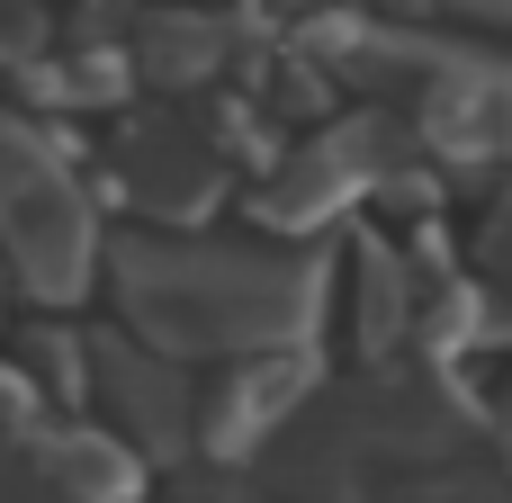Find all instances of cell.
Here are the masks:
<instances>
[{
  "label": "cell",
  "mask_w": 512,
  "mask_h": 503,
  "mask_svg": "<svg viewBox=\"0 0 512 503\" xmlns=\"http://www.w3.org/2000/svg\"><path fill=\"white\" fill-rule=\"evenodd\" d=\"M405 162H414V126H396V117H378V108H369V117H333V126H315L297 153H279V162L252 180L243 216L261 225V243L315 252V234L342 225L360 198H378Z\"/></svg>",
  "instance_id": "obj_4"
},
{
  "label": "cell",
  "mask_w": 512,
  "mask_h": 503,
  "mask_svg": "<svg viewBox=\"0 0 512 503\" xmlns=\"http://www.w3.org/2000/svg\"><path fill=\"white\" fill-rule=\"evenodd\" d=\"M63 54V18L54 9H27V0H0V81H27Z\"/></svg>",
  "instance_id": "obj_11"
},
{
  "label": "cell",
  "mask_w": 512,
  "mask_h": 503,
  "mask_svg": "<svg viewBox=\"0 0 512 503\" xmlns=\"http://www.w3.org/2000/svg\"><path fill=\"white\" fill-rule=\"evenodd\" d=\"M414 153L432 171H477L512 162V63L504 54H432L414 90Z\"/></svg>",
  "instance_id": "obj_7"
},
{
  "label": "cell",
  "mask_w": 512,
  "mask_h": 503,
  "mask_svg": "<svg viewBox=\"0 0 512 503\" xmlns=\"http://www.w3.org/2000/svg\"><path fill=\"white\" fill-rule=\"evenodd\" d=\"M108 207L99 180L81 171L72 126L0 99V270L36 315H72L108 279Z\"/></svg>",
  "instance_id": "obj_2"
},
{
  "label": "cell",
  "mask_w": 512,
  "mask_h": 503,
  "mask_svg": "<svg viewBox=\"0 0 512 503\" xmlns=\"http://www.w3.org/2000/svg\"><path fill=\"white\" fill-rule=\"evenodd\" d=\"M243 54V27L234 18H207V9H135V81L144 99H216V81L234 72Z\"/></svg>",
  "instance_id": "obj_8"
},
{
  "label": "cell",
  "mask_w": 512,
  "mask_h": 503,
  "mask_svg": "<svg viewBox=\"0 0 512 503\" xmlns=\"http://www.w3.org/2000/svg\"><path fill=\"white\" fill-rule=\"evenodd\" d=\"M198 414H207V387L180 360H162L126 324H90V423H108L144 468H189Z\"/></svg>",
  "instance_id": "obj_5"
},
{
  "label": "cell",
  "mask_w": 512,
  "mask_h": 503,
  "mask_svg": "<svg viewBox=\"0 0 512 503\" xmlns=\"http://www.w3.org/2000/svg\"><path fill=\"white\" fill-rule=\"evenodd\" d=\"M99 288H108V324L153 342L162 360L234 369V360H270V351H315V333L333 315V252L117 225Z\"/></svg>",
  "instance_id": "obj_1"
},
{
  "label": "cell",
  "mask_w": 512,
  "mask_h": 503,
  "mask_svg": "<svg viewBox=\"0 0 512 503\" xmlns=\"http://www.w3.org/2000/svg\"><path fill=\"white\" fill-rule=\"evenodd\" d=\"M423 261L414 243H387V234H360L351 243V324H360V360L369 369H396V351L423 333Z\"/></svg>",
  "instance_id": "obj_9"
},
{
  "label": "cell",
  "mask_w": 512,
  "mask_h": 503,
  "mask_svg": "<svg viewBox=\"0 0 512 503\" xmlns=\"http://www.w3.org/2000/svg\"><path fill=\"white\" fill-rule=\"evenodd\" d=\"M324 405V360L315 351H270V360H234L207 387L198 414V468H261L306 414Z\"/></svg>",
  "instance_id": "obj_6"
},
{
  "label": "cell",
  "mask_w": 512,
  "mask_h": 503,
  "mask_svg": "<svg viewBox=\"0 0 512 503\" xmlns=\"http://www.w3.org/2000/svg\"><path fill=\"white\" fill-rule=\"evenodd\" d=\"M477 261H486L495 288H512V180L495 189V207H486V225H477Z\"/></svg>",
  "instance_id": "obj_12"
},
{
  "label": "cell",
  "mask_w": 512,
  "mask_h": 503,
  "mask_svg": "<svg viewBox=\"0 0 512 503\" xmlns=\"http://www.w3.org/2000/svg\"><path fill=\"white\" fill-rule=\"evenodd\" d=\"M18 369L45 387V405H54L63 423H90V324L36 315V324L18 333Z\"/></svg>",
  "instance_id": "obj_10"
},
{
  "label": "cell",
  "mask_w": 512,
  "mask_h": 503,
  "mask_svg": "<svg viewBox=\"0 0 512 503\" xmlns=\"http://www.w3.org/2000/svg\"><path fill=\"white\" fill-rule=\"evenodd\" d=\"M0 297H9V270H0Z\"/></svg>",
  "instance_id": "obj_14"
},
{
  "label": "cell",
  "mask_w": 512,
  "mask_h": 503,
  "mask_svg": "<svg viewBox=\"0 0 512 503\" xmlns=\"http://www.w3.org/2000/svg\"><path fill=\"white\" fill-rule=\"evenodd\" d=\"M252 108L243 99H135L108 135V171H99V207H117L135 234H198L225 198L234 171L252 162Z\"/></svg>",
  "instance_id": "obj_3"
},
{
  "label": "cell",
  "mask_w": 512,
  "mask_h": 503,
  "mask_svg": "<svg viewBox=\"0 0 512 503\" xmlns=\"http://www.w3.org/2000/svg\"><path fill=\"white\" fill-rule=\"evenodd\" d=\"M495 450H504V468H512V396L495 405Z\"/></svg>",
  "instance_id": "obj_13"
}]
</instances>
